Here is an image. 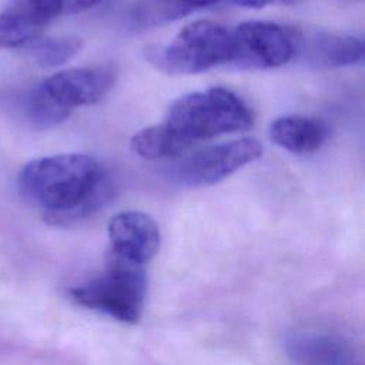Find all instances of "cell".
Segmentation results:
<instances>
[{
	"instance_id": "obj_6",
	"label": "cell",
	"mask_w": 365,
	"mask_h": 365,
	"mask_svg": "<svg viewBox=\"0 0 365 365\" xmlns=\"http://www.w3.org/2000/svg\"><path fill=\"white\" fill-rule=\"evenodd\" d=\"M261 154V143L252 137H244L192 153L173 164L167 175L182 187H207L258 160Z\"/></svg>"
},
{
	"instance_id": "obj_15",
	"label": "cell",
	"mask_w": 365,
	"mask_h": 365,
	"mask_svg": "<svg viewBox=\"0 0 365 365\" xmlns=\"http://www.w3.org/2000/svg\"><path fill=\"white\" fill-rule=\"evenodd\" d=\"M43 30L30 19L4 7L0 13V48L26 47L40 38Z\"/></svg>"
},
{
	"instance_id": "obj_3",
	"label": "cell",
	"mask_w": 365,
	"mask_h": 365,
	"mask_svg": "<svg viewBox=\"0 0 365 365\" xmlns=\"http://www.w3.org/2000/svg\"><path fill=\"white\" fill-rule=\"evenodd\" d=\"M115 83V68L93 66L67 68L51 74L19 98V110L38 131L63 123L81 106L101 101Z\"/></svg>"
},
{
	"instance_id": "obj_9",
	"label": "cell",
	"mask_w": 365,
	"mask_h": 365,
	"mask_svg": "<svg viewBox=\"0 0 365 365\" xmlns=\"http://www.w3.org/2000/svg\"><path fill=\"white\" fill-rule=\"evenodd\" d=\"M295 56L315 67H345L358 64L364 57L362 40L354 36H341L325 31L301 33L298 37L294 33Z\"/></svg>"
},
{
	"instance_id": "obj_1",
	"label": "cell",
	"mask_w": 365,
	"mask_h": 365,
	"mask_svg": "<svg viewBox=\"0 0 365 365\" xmlns=\"http://www.w3.org/2000/svg\"><path fill=\"white\" fill-rule=\"evenodd\" d=\"M21 195L53 225L81 222L113 198L103 164L87 154H58L29 161L17 178Z\"/></svg>"
},
{
	"instance_id": "obj_16",
	"label": "cell",
	"mask_w": 365,
	"mask_h": 365,
	"mask_svg": "<svg viewBox=\"0 0 365 365\" xmlns=\"http://www.w3.org/2000/svg\"><path fill=\"white\" fill-rule=\"evenodd\" d=\"M185 6H187V9L192 13V11H195V10H198V9H204V7H208V6H212V4H215L217 1H220V0H181Z\"/></svg>"
},
{
	"instance_id": "obj_4",
	"label": "cell",
	"mask_w": 365,
	"mask_h": 365,
	"mask_svg": "<svg viewBox=\"0 0 365 365\" xmlns=\"http://www.w3.org/2000/svg\"><path fill=\"white\" fill-rule=\"evenodd\" d=\"M147 284L145 265L107 252L103 272L71 287L67 294L77 305L135 324L144 311Z\"/></svg>"
},
{
	"instance_id": "obj_11",
	"label": "cell",
	"mask_w": 365,
	"mask_h": 365,
	"mask_svg": "<svg viewBox=\"0 0 365 365\" xmlns=\"http://www.w3.org/2000/svg\"><path fill=\"white\" fill-rule=\"evenodd\" d=\"M329 135L325 121L305 115H284L269 125V138L294 154H309L322 147Z\"/></svg>"
},
{
	"instance_id": "obj_12",
	"label": "cell",
	"mask_w": 365,
	"mask_h": 365,
	"mask_svg": "<svg viewBox=\"0 0 365 365\" xmlns=\"http://www.w3.org/2000/svg\"><path fill=\"white\" fill-rule=\"evenodd\" d=\"M101 0H9L6 9L13 10L46 29L53 20L86 11Z\"/></svg>"
},
{
	"instance_id": "obj_7",
	"label": "cell",
	"mask_w": 365,
	"mask_h": 365,
	"mask_svg": "<svg viewBox=\"0 0 365 365\" xmlns=\"http://www.w3.org/2000/svg\"><path fill=\"white\" fill-rule=\"evenodd\" d=\"M230 63L241 70L281 67L295 57L294 33L269 21H244L232 33Z\"/></svg>"
},
{
	"instance_id": "obj_5",
	"label": "cell",
	"mask_w": 365,
	"mask_h": 365,
	"mask_svg": "<svg viewBox=\"0 0 365 365\" xmlns=\"http://www.w3.org/2000/svg\"><path fill=\"white\" fill-rule=\"evenodd\" d=\"M231 51V31L218 23L197 20L187 24L171 43L151 46L145 54L157 70L171 76H185L230 63Z\"/></svg>"
},
{
	"instance_id": "obj_2",
	"label": "cell",
	"mask_w": 365,
	"mask_h": 365,
	"mask_svg": "<svg viewBox=\"0 0 365 365\" xmlns=\"http://www.w3.org/2000/svg\"><path fill=\"white\" fill-rule=\"evenodd\" d=\"M252 123V110L238 94L224 87H211L177 98L160 124L178 155L204 140L245 131Z\"/></svg>"
},
{
	"instance_id": "obj_10",
	"label": "cell",
	"mask_w": 365,
	"mask_h": 365,
	"mask_svg": "<svg viewBox=\"0 0 365 365\" xmlns=\"http://www.w3.org/2000/svg\"><path fill=\"white\" fill-rule=\"evenodd\" d=\"M297 365H354V352L342 338L317 331H297L285 341Z\"/></svg>"
},
{
	"instance_id": "obj_14",
	"label": "cell",
	"mask_w": 365,
	"mask_h": 365,
	"mask_svg": "<svg viewBox=\"0 0 365 365\" xmlns=\"http://www.w3.org/2000/svg\"><path fill=\"white\" fill-rule=\"evenodd\" d=\"M81 40L74 36L40 37L27 44L26 51L37 66L53 68L70 61L81 50Z\"/></svg>"
},
{
	"instance_id": "obj_8",
	"label": "cell",
	"mask_w": 365,
	"mask_h": 365,
	"mask_svg": "<svg viewBox=\"0 0 365 365\" xmlns=\"http://www.w3.org/2000/svg\"><path fill=\"white\" fill-rule=\"evenodd\" d=\"M108 252L123 259L147 265L160 248V230L155 221L141 211H123L107 225Z\"/></svg>"
},
{
	"instance_id": "obj_13",
	"label": "cell",
	"mask_w": 365,
	"mask_h": 365,
	"mask_svg": "<svg viewBox=\"0 0 365 365\" xmlns=\"http://www.w3.org/2000/svg\"><path fill=\"white\" fill-rule=\"evenodd\" d=\"M191 11L181 0H138L128 10V24L134 30H147L178 20Z\"/></svg>"
}]
</instances>
